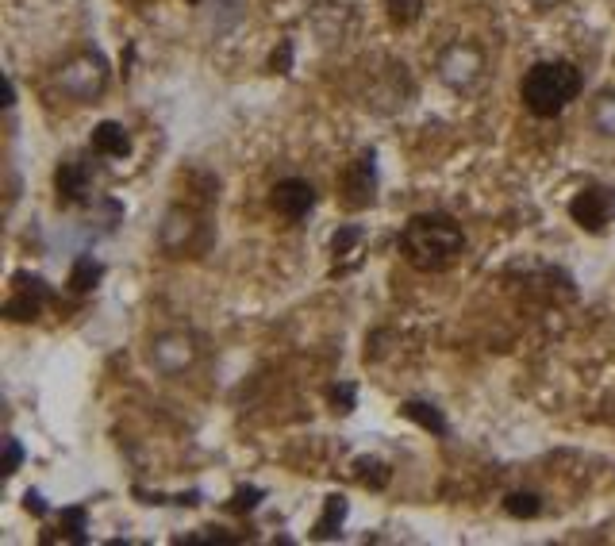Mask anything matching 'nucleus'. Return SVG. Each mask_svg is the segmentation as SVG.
<instances>
[{
  "instance_id": "f257e3e1",
  "label": "nucleus",
  "mask_w": 615,
  "mask_h": 546,
  "mask_svg": "<svg viewBox=\"0 0 615 546\" xmlns=\"http://www.w3.org/2000/svg\"><path fill=\"white\" fill-rule=\"evenodd\" d=\"M400 250L404 258L416 266L419 273H443L450 270L462 250H466V231L458 220H450L443 212H427V216H412L400 235Z\"/></svg>"
},
{
  "instance_id": "f03ea898",
  "label": "nucleus",
  "mask_w": 615,
  "mask_h": 546,
  "mask_svg": "<svg viewBox=\"0 0 615 546\" xmlns=\"http://www.w3.org/2000/svg\"><path fill=\"white\" fill-rule=\"evenodd\" d=\"M581 85L585 81H581V70L573 62H562V58L558 62H535L519 81V97H523L531 116L554 120L581 97Z\"/></svg>"
},
{
  "instance_id": "7ed1b4c3",
  "label": "nucleus",
  "mask_w": 615,
  "mask_h": 546,
  "mask_svg": "<svg viewBox=\"0 0 615 546\" xmlns=\"http://www.w3.org/2000/svg\"><path fill=\"white\" fill-rule=\"evenodd\" d=\"M158 243L170 258H197L212 247V224L208 216H200L193 208H170L158 227Z\"/></svg>"
},
{
  "instance_id": "20e7f679",
  "label": "nucleus",
  "mask_w": 615,
  "mask_h": 546,
  "mask_svg": "<svg viewBox=\"0 0 615 546\" xmlns=\"http://www.w3.org/2000/svg\"><path fill=\"white\" fill-rule=\"evenodd\" d=\"M54 85H58L62 97L77 100V104H89V100H97L100 93L108 89V62H104L100 54H93V50L74 54L70 62L58 66Z\"/></svg>"
},
{
  "instance_id": "39448f33",
  "label": "nucleus",
  "mask_w": 615,
  "mask_h": 546,
  "mask_svg": "<svg viewBox=\"0 0 615 546\" xmlns=\"http://www.w3.org/2000/svg\"><path fill=\"white\" fill-rule=\"evenodd\" d=\"M435 70H439V77H443L450 89L466 93V89H473V85L485 77V54H481V47H477V43H466V39H458V43H450V47L439 54Z\"/></svg>"
},
{
  "instance_id": "423d86ee",
  "label": "nucleus",
  "mask_w": 615,
  "mask_h": 546,
  "mask_svg": "<svg viewBox=\"0 0 615 546\" xmlns=\"http://www.w3.org/2000/svg\"><path fill=\"white\" fill-rule=\"evenodd\" d=\"M150 366L166 377H177V373L193 370L200 358V343L189 335V331H162L158 339H150L147 350Z\"/></svg>"
},
{
  "instance_id": "0eeeda50",
  "label": "nucleus",
  "mask_w": 615,
  "mask_h": 546,
  "mask_svg": "<svg viewBox=\"0 0 615 546\" xmlns=\"http://www.w3.org/2000/svg\"><path fill=\"white\" fill-rule=\"evenodd\" d=\"M569 216H573V224L581 227V231L604 235L608 224L615 220V189H608V185H589V189H581L577 197L569 200Z\"/></svg>"
},
{
  "instance_id": "6e6552de",
  "label": "nucleus",
  "mask_w": 615,
  "mask_h": 546,
  "mask_svg": "<svg viewBox=\"0 0 615 546\" xmlns=\"http://www.w3.org/2000/svg\"><path fill=\"white\" fill-rule=\"evenodd\" d=\"M377 200V154L366 150L362 158L350 162V170L343 174V208L362 212Z\"/></svg>"
},
{
  "instance_id": "1a4fd4ad",
  "label": "nucleus",
  "mask_w": 615,
  "mask_h": 546,
  "mask_svg": "<svg viewBox=\"0 0 615 546\" xmlns=\"http://www.w3.org/2000/svg\"><path fill=\"white\" fill-rule=\"evenodd\" d=\"M50 300V289L43 277L16 273V293L4 300V320L8 323H31L43 316V304Z\"/></svg>"
},
{
  "instance_id": "9d476101",
  "label": "nucleus",
  "mask_w": 615,
  "mask_h": 546,
  "mask_svg": "<svg viewBox=\"0 0 615 546\" xmlns=\"http://www.w3.org/2000/svg\"><path fill=\"white\" fill-rule=\"evenodd\" d=\"M270 204L277 216H285L289 224H300V220L316 208V189H312V181H304V177H285V181L273 185Z\"/></svg>"
},
{
  "instance_id": "9b49d317",
  "label": "nucleus",
  "mask_w": 615,
  "mask_h": 546,
  "mask_svg": "<svg viewBox=\"0 0 615 546\" xmlns=\"http://www.w3.org/2000/svg\"><path fill=\"white\" fill-rule=\"evenodd\" d=\"M89 189H93V177H89V166L85 162H62L54 170V193H58V204L62 208H74L81 200H89Z\"/></svg>"
},
{
  "instance_id": "f8f14e48",
  "label": "nucleus",
  "mask_w": 615,
  "mask_h": 546,
  "mask_svg": "<svg viewBox=\"0 0 615 546\" xmlns=\"http://www.w3.org/2000/svg\"><path fill=\"white\" fill-rule=\"evenodd\" d=\"M93 154H100V158H127L131 154L127 127L116 124V120H104V124L93 127Z\"/></svg>"
},
{
  "instance_id": "ddd939ff",
  "label": "nucleus",
  "mask_w": 615,
  "mask_h": 546,
  "mask_svg": "<svg viewBox=\"0 0 615 546\" xmlns=\"http://www.w3.org/2000/svg\"><path fill=\"white\" fill-rule=\"evenodd\" d=\"M100 277H104V266H100L93 254H81L74 262V270H70V281H66V285H70L74 293H89V289H97Z\"/></svg>"
},
{
  "instance_id": "4468645a",
  "label": "nucleus",
  "mask_w": 615,
  "mask_h": 546,
  "mask_svg": "<svg viewBox=\"0 0 615 546\" xmlns=\"http://www.w3.org/2000/svg\"><path fill=\"white\" fill-rule=\"evenodd\" d=\"M404 416L412 423H419L423 431H435V435H446V420H443V412L435 408V404H427V400H408L404 408H400Z\"/></svg>"
},
{
  "instance_id": "2eb2a0df",
  "label": "nucleus",
  "mask_w": 615,
  "mask_h": 546,
  "mask_svg": "<svg viewBox=\"0 0 615 546\" xmlns=\"http://www.w3.org/2000/svg\"><path fill=\"white\" fill-rule=\"evenodd\" d=\"M346 520V497H327V504H323V516L320 523H316V539H335L339 535V527H343Z\"/></svg>"
},
{
  "instance_id": "dca6fc26",
  "label": "nucleus",
  "mask_w": 615,
  "mask_h": 546,
  "mask_svg": "<svg viewBox=\"0 0 615 546\" xmlns=\"http://www.w3.org/2000/svg\"><path fill=\"white\" fill-rule=\"evenodd\" d=\"M204 8H208V16H212V27H216V31H227V27H235L243 20L246 0H204Z\"/></svg>"
},
{
  "instance_id": "f3484780",
  "label": "nucleus",
  "mask_w": 615,
  "mask_h": 546,
  "mask_svg": "<svg viewBox=\"0 0 615 546\" xmlns=\"http://www.w3.org/2000/svg\"><path fill=\"white\" fill-rule=\"evenodd\" d=\"M504 512L516 516V520H535L542 512V500L535 493H508L504 497Z\"/></svg>"
},
{
  "instance_id": "a211bd4d",
  "label": "nucleus",
  "mask_w": 615,
  "mask_h": 546,
  "mask_svg": "<svg viewBox=\"0 0 615 546\" xmlns=\"http://www.w3.org/2000/svg\"><path fill=\"white\" fill-rule=\"evenodd\" d=\"M592 124H596L600 135L615 139V93H604V97L596 100V108H592Z\"/></svg>"
},
{
  "instance_id": "6ab92c4d",
  "label": "nucleus",
  "mask_w": 615,
  "mask_h": 546,
  "mask_svg": "<svg viewBox=\"0 0 615 546\" xmlns=\"http://www.w3.org/2000/svg\"><path fill=\"white\" fill-rule=\"evenodd\" d=\"M385 8H389V20H393L396 27L416 24L419 16H423V0H389Z\"/></svg>"
},
{
  "instance_id": "aec40b11",
  "label": "nucleus",
  "mask_w": 615,
  "mask_h": 546,
  "mask_svg": "<svg viewBox=\"0 0 615 546\" xmlns=\"http://www.w3.org/2000/svg\"><path fill=\"white\" fill-rule=\"evenodd\" d=\"M366 239V231L362 227H339L335 231V239H331V250H335V258H343V254H354V247Z\"/></svg>"
},
{
  "instance_id": "412c9836",
  "label": "nucleus",
  "mask_w": 615,
  "mask_h": 546,
  "mask_svg": "<svg viewBox=\"0 0 615 546\" xmlns=\"http://www.w3.org/2000/svg\"><path fill=\"white\" fill-rule=\"evenodd\" d=\"M20 462H24V447H20V439H4V477H12V473L20 470Z\"/></svg>"
},
{
  "instance_id": "4be33fe9",
  "label": "nucleus",
  "mask_w": 615,
  "mask_h": 546,
  "mask_svg": "<svg viewBox=\"0 0 615 546\" xmlns=\"http://www.w3.org/2000/svg\"><path fill=\"white\" fill-rule=\"evenodd\" d=\"M358 470H362V481L373 485V489H381V485L389 481V470H385L381 462H366V458H362V462H358Z\"/></svg>"
},
{
  "instance_id": "5701e85b",
  "label": "nucleus",
  "mask_w": 615,
  "mask_h": 546,
  "mask_svg": "<svg viewBox=\"0 0 615 546\" xmlns=\"http://www.w3.org/2000/svg\"><path fill=\"white\" fill-rule=\"evenodd\" d=\"M331 404H335V412H354V385H335L331 389Z\"/></svg>"
},
{
  "instance_id": "b1692460",
  "label": "nucleus",
  "mask_w": 615,
  "mask_h": 546,
  "mask_svg": "<svg viewBox=\"0 0 615 546\" xmlns=\"http://www.w3.org/2000/svg\"><path fill=\"white\" fill-rule=\"evenodd\" d=\"M62 523L70 527V535H74L77 543H85V508H70V512H62Z\"/></svg>"
},
{
  "instance_id": "393cba45",
  "label": "nucleus",
  "mask_w": 615,
  "mask_h": 546,
  "mask_svg": "<svg viewBox=\"0 0 615 546\" xmlns=\"http://www.w3.org/2000/svg\"><path fill=\"white\" fill-rule=\"evenodd\" d=\"M258 500H262V489H239L235 500H231V512H250Z\"/></svg>"
},
{
  "instance_id": "a878e982",
  "label": "nucleus",
  "mask_w": 615,
  "mask_h": 546,
  "mask_svg": "<svg viewBox=\"0 0 615 546\" xmlns=\"http://www.w3.org/2000/svg\"><path fill=\"white\" fill-rule=\"evenodd\" d=\"M289 62H293V47L281 43V54L273 50V70H277V74H289Z\"/></svg>"
},
{
  "instance_id": "bb28decb",
  "label": "nucleus",
  "mask_w": 615,
  "mask_h": 546,
  "mask_svg": "<svg viewBox=\"0 0 615 546\" xmlns=\"http://www.w3.org/2000/svg\"><path fill=\"white\" fill-rule=\"evenodd\" d=\"M24 508H27V512H35V516H47V504H43V497H39V493H27Z\"/></svg>"
},
{
  "instance_id": "cd10ccee",
  "label": "nucleus",
  "mask_w": 615,
  "mask_h": 546,
  "mask_svg": "<svg viewBox=\"0 0 615 546\" xmlns=\"http://www.w3.org/2000/svg\"><path fill=\"white\" fill-rule=\"evenodd\" d=\"M531 4H535V8H542V12H550V8H562L566 0H531Z\"/></svg>"
}]
</instances>
